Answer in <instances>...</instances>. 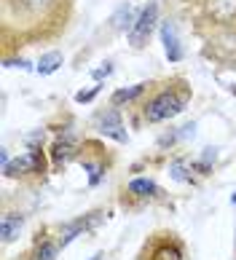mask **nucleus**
<instances>
[{
	"mask_svg": "<svg viewBox=\"0 0 236 260\" xmlns=\"http://www.w3.org/2000/svg\"><path fill=\"white\" fill-rule=\"evenodd\" d=\"M183 108H185V97H183V94H172V91H166V94L156 97L151 105H148L145 115H148V121H151V123H156V121L174 118L177 113H183Z\"/></svg>",
	"mask_w": 236,
	"mask_h": 260,
	"instance_id": "nucleus-1",
	"label": "nucleus"
},
{
	"mask_svg": "<svg viewBox=\"0 0 236 260\" xmlns=\"http://www.w3.org/2000/svg\"><path fill=\"white\" fill-rule=\"evenodd\" d=\"M156 19H159V6H156V3H151L148 8H142V14L137 16V22H134V27H132V35H129L134 46H142V41H145V38L151 35V30H153Z\"/></svg>",
	"mask_w": 236,
	"mask_h": 260,
	"instance_id": "nucleus-2",
	"label": "nucleus"
},
{
	"mask_svg": "<svg viewBox=\"0 0 236 260\" xmlns=\"http://www.w3.org/2000/svg\"><path fill=\"white\" fill-rule=\"evenodd\" d=\"M97 132L110 137L115 142H126V132H124V123H121V115L115 110H105L100 118H97Z\"/></svg>",
	"mask_w": 236,
	"mask_h": 260,
	"instance_id": "nucleus-3",
	"label": "nucleus"
},
{
	"mask_svg": "<svg viewBox=\"0 0 236 260\" xmlns=\"http://www.w3.org/2000/svg\"><path fill=\"white\" fill-rule=\"evenodd\" d=\"M161 43H164V51H166V59L169 62L183 59V46H180V41H177V30H174L172 22L161 24Z\"/></svg>",
	"mask_w": 236,
	"mask_h": 260,
	"instance_id": "nucleus-4",
	"label": "nucleus"
},
{
	"mask_svg": "<svg viewBox=\"0 0 236 260\" xmlns=\"http://www.w3.org/2000/svg\"><path fill=\"white\" fill-rule=\"evenodd\" d=\"M38 167V153L35 150H29L27 156H19L16 161H8L6 164V175H19V172H33Z\"/></svg>",
	"mask_w": 236,
	"mask_h": 260,
	"instance_id": "nucleus-5",
	"label": "nucleus"
},
{
	"mask_svg": "<svg viewBox=\"0 0 236 260\" xmlns=\"http://www.w3.org/2000/svg\"><path fill=\"white\" fill-rule=\"evenodd\" d=\"M24 225V217L22 215H6L3 223H0V234H3V242H14L16 234L22 231Z\"/></svg>",
	"mask_w": 236,
	"mask_h": 260,
	"instance_id": "nucleus-6",
	"label": "nucleus"
},
{
	"mask_svg": "<svg viewBox=\"0 0 236 260\" xmlns=\"http://www.w3.org/2000/svg\"><path fill=\"white\" fill-rule=\"evenodd\" d=\"M59 67H62V54H59V51H48V54L41 56V62H38V73H41V75H51V73L59 70Z\"/></svg>",
	"mask_w": 236,
	"mask_h": 260,
	"instance_id": "nucleus-7",
	"label": "nucleus"
},
{
	"mask_svg": "<svg viewBox=\"0 0 236 260\" xmlns=\"http://www.w3.org/2000/svg\"><path fill=\"white\" fill-rule=\"evenodd\" d=\"M73 148H75V137L67 132L65 140H59L56 145H54V161H56V164H59V161H67V158H70V153H73Z\"/></svg>",
	"mask_w": 236,
	"mask_h": 260,
	"instance_id": "nucleus-8",
	"label": "nucleus"
},
{
	"mask_svg": "<svg viewBox=\"0 0 236 260\" xmlns=\"http://www.w3.org/2000/svg\"><path fill=\"white\" fill-rule=\"evenodd\" d=\"M129 190H132L134 196H153L159 188H156V182L148 180V177H134V180L129 182Z\"/></svg>",
	"mask_w": 236,
	"mask_h": 260,
	"instance_id": "nucleus-9",
	"label": "nucleus"
},
{
	"mask_svg": "<svg viewBox=\"0 0 236 260\" xmlns=\"http://www.w3.org/2000/svg\"><path fill=\"white\" fill-rule=\"evenodd\" d=\"M142 89H145V83H137V86H132V89H118V91L113 94V102H129V100H134V97H140Z\"/></svg>",
	"mask_w": 236,
	"mask_h": 260,
	"instance_id": "nucleus-10",
	"label": "nucleus"
},
{
	"mask_svg": "<svg viewBox=\"0 0 236 260\" xmlns=\"http://www.w3.org/2000/svg\"><path fill=\"white\" fill-rule=\"evenodd\" d=\"M86 228H88V225L83 223V220H78L75 225H67V228H65V234H62V247H65V244H70L73 239H75V234H81V231H86Z\"/></svg>",
	"mask_w": 236,
	"mask_h": 260,
	"instance_id": "nucleus-11",
	"label": "nucleus"
},
{
	"mask_svg": "<svg viewBox=\"0 0 236 260\" xmlns=\"http://www.w3.org/2000/svg\"><path fill=\"white\" fill-rule=\"evenodd\" d=\"M113 22H115L118 30H124V27L132 22V8H129V6H121V11H118V14L113 16Z\"/></svg>",
	"mask_w": 236,
	"mask_h": 260,
	"instance_id": "nucleus-12",
	"label": "nucleus"
},
{
	"mask_svg": "<svg viewBox=\"0 0 236 260\" xmlns=\"http://www.w3.org/2000/svg\"><path fill=\"white\" fill-rule=\"evenodd\" d=\"M56 257V244H41L38 247L35 260H54Z\"/></svg>",
	"mask_w": 236,
	"mask_h": 260,
	"instance_id": "nucleus-13",
	"label": "nucleus"
},
{
	"mask_svg": "<svg viewBox=\"0 0 236 260\" xmlns=\"http://www.w3.org/2000/svg\"><path fill=\"white\" fill-rule=\"evenodd\" d=\"M86 169H88V182H92V185H97V182L102 180V167H97V164H86Z\"/></svg>",
	"mask_w": 236,
	"mask_h": 260,
	"instance_id": "nucleus-14",
	"label": "nucleus"
},
{
	"mask_svg": "<svg viewBox=\"0 0 236 260\" xmlns=\"http://www.w3.org/2000/svg\"><path fill=\"white\" fill-rule=\"evenodd\" d=\"M172 177H174V180H185V177H188V175H185V167H183L180 161L172 164Z\"/></svg>",
	"mask_w": 236,
	"mask_h": 260,
	"instance_id": "nucleus-15",
	"label": "nucleus"
},
{
	"mask_svg": "<svg viewBox=\"0 0 236 260\" xmlns=\"http://www.w3.org/2000/svg\"><path fill=\"white\" fill-rule=\"evenodd\" d=\"M110 73H113V67L105 62V67H100V70H94V81H102V78H107Z\"/></svg>",
	"mask_w": 236,
	"mask_h": 260,
	"instance_id": "nucleus-16",
	"label": "nucleus"
},
{
	"mask_svg": "<svg viewBox=\"0 0 236 260\" xmlns=\"http://www.w3.org/2000/svg\"><path fill=\"white\" fill-rule=\"evenodd\" d=\"M94 94H97V89H92V91H78L75 100H78V102H88V100L94 97Z\"/></svg>",
	"mask_w": 236,
	"mask_h": 260,
	"instance_id": "nucleus-17",
	"label": "nucleus"
},
{
	"mask_svg": "<svg viewBox=\"0 0 236 260\" xmlns=\"http://www.w3.org/2000/svg\"><path fill=\"white\" fill-rule=\"evenodd\" d=\"M193 134H196V126H193V123H185L183 132H180V137H193Z\"/></svg>",
	"mask_w": 236,
	"mask_h": 260,
	"instance_id": "nucleus-18",
	"label": "nucleus"
},
{
	"mask_svg": "<svg viewBox=\"0 0 236 260\" xmlns=\"http://www.w3.org/2000/svg\"><path fill=\"white\" fill-rule=\"evenodd\" d=\"M218 158V150L215 148H206V153H204V164H210V161H215Z\"/></svg>",
	"mask_w": 236,
	"mask_h": 260,
	"instance_id": "nucleus-19",
	"label": "nucleus"
},
{
	"mask_svg": "<svg viewBox=\"0 0 236 260\" xmlns=\"http://www.w3.org/2000/svg\"><path fill=\"white\" fill-rule=\"evenodd\" d=\"M29 3H33V6H38V3H46V0H29Z\"/></svg>",
	"mask_w": 236,
	"mask_h": 260,
	"instance_id": "nucleus-20",
	"label": "nucleus"
},
{
	"mask_svg": "<svg viewBox=\"0 0 236 260\" xmlns=\"http://www.w3.org/2000/svg\"><path fill=\"white\" fill-rule=\"evenodd\" d=\"M233 204H236V196H233Z\"/></svg>",
	"mask_w": 236,
	"mask_h": 260,
	"instance_id": "nucleus-21",
	"label": "nucleus"
}]
</instances>
